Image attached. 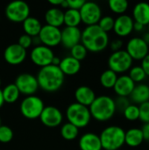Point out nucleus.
Wrapping results in <instances>:
<instances>
[{"mask_svg":"<svg viewBox=\"0 0 149 150\" xmlns=\"http://www.w3.org/2000/svg\"><path fill=\"white\" fill-rule=\"evenodd\" d=\"M110 42L108 33L104 32L97 25H89L82 31L81 43L88 52L99 53L104 51Z\"/></svg>","mask_w":149,"mask_h":150,"instance_id":"1","label":"nucleus"},{"mask_svg":"<svg viewBox=\"0 0 149 150\" xmlns=\"http://www.w3.org/2000/svg\"><path fill=\"white\" fill-rule=\"evenodd\" d=\"M39 88L47 92L59 91L64 83L65 76L58 66L48 65L40 68L36 76Z\"/></svg>","mask_w":149,"mask_h":150,"instance_id":"2","label":"nucleus"},{"mask_svg":"<svg viewBox=\"0 0 149 150\" xmlns=\"http://www.w3.org/2000/svg\"><path fill=\"white\" fill-rule=\"evenodd\" d=\"M89 109L91 118L99 122L110 120L117 112L114 98L106 95L97 97Z\"/></svg>","mask_w":149,"mask_h":150,"instance_id":"3","label":"nucleus"},{"mask_svg":"<svg viewBox=\"0 0 149 150\" xmlns=\"http://www.w3.org/2000/svg\"><path fill=\"white\" fill-rule=\"evenodd\" d=\"M126 131L119 126H109L99 134L102 149L105 150H119L125 145Z\"/></svg>","mask_w":149,"mask_h":150,"instance_id":"4","label":"nucleus"},{"mask_svg":"<svg viewBox=\"0 0 149 150\" xmlns=\"http://www.w3.org/2000/svg\"><path fill=\"white\" fill-rule=\"evenodd\" d=\"M66 118L68 123L74 125L78 129L87 127L91 120L89 107L76 102L68 106L66 110Z\"/></svg>","mask_w":149,"mask_h":150,"instance_id":"5","label":"nucleus"},{"mask_svg":"<svg viewBox=\"0 0 149 150\" xmlns=\"http://www.w3.org/2000/svg\"><path fill=\"white\" fill-rule=\"evenodd\" d=\"M45 107L43 100L35 95L25 97L20 103V112L28 120H35L40 118Z\"/></svg>","mask_w":149,"mask_h":150,"instance_id":"6","label":"nucleus"},{"mask_svg":"<svg viewBox=\"0 0 149 150\" xmlns=\"http://www.w3.org/2000/svg\"><path fill=\"white\" fill-rule=\"evenodd\" d=\"M133 60L124 49L112 53L108 59L109 69L112 70L117 75L128 72L133 67Z\"/></svg>","mask_w":149,"mask_h":150,"instance_id":"7","label":"nucleus"},{"mask_svg":"<svg viewBox=\"0 0 149 150\" xmlns=\"http://www.w3.org/2000/svg\"><path fill=\"white\" fill-rule=\"evenodd\" d=\"M5 16L11 22L23 23L30 17V7L25 1H12L5 7Z\"/></svg>","mask_w":149,"mask_h":150,"instance_id":"8","label":"nucleus"},{"mask_svg":"<svg viewBox=\"0 0 149 150\" xmlns=\"http://www.w3.org/2000/svg\"><path fill=\"white\" fill-rule=\"evenodd\" d=\"M81 19L83 24L87 26L97 25L99 20L101 19L102 16V10L99 4L95 2H86L79 10Z\"/></svg>","mask_w":149,"mask_h":150,"instance_id":"9","label":"nucleus"},{"mask_svg":"<svg viewBox=\"0 0 149 150\" xmlns=\"http://www.w3.org/2000/svg\"><path fill=\"white\" fill-rule=\"evenodd\" d=\"M14 84L18 88L20 94L25 96H32L39 90L38 81L35 76L29 73H22L18 75Z\"/></svg>","mask_w":149,"mask_h":150,"instance_id":"10","label":"nucleus"},{"mask_svg":"<svg viewBox=\"0 0 149 150\" xmlns=\"http://www.w3.org/2000/svg\"><path fill=\"white\" fill-rule=\"evenodd\" d=\"M125 50L133 61H141L149 54V46L141 37H133L127 41Z\"/></svg>","mask_w":149,"mask_h":150,"instance_id":"11","label":"nucleus"},{"mask_svg":"<svg viewBox=\"0 0 149 150\" xmlns=\"http://www.w3.org/2000/svg\"><path fill=\"white\" fill-rule=\"evenodd\" d=\"M54 56L53 50L44 45L34 47L30 53V58L32 63L40 68L51 65Z\"/></svg>","mask_w":149,"mask_h":150,"instance_id":"12","label":"nucleus"},{"mask_svg":"<svg viewBox=\"0 0 149 150\" xmlns=\"http://www.w3.org/2000/svg\"><path fill=\"white\" fill-rule=\"evenodd\" d=\"M39 119L45 127L54 128L59 127L62 123L63 115L57 107L54 105H47L44 107Z\"/></svg>","mask_w":149,"mask_h":150,"instance_id":"13","label":"nucleus"},{"mask_svg":"<svg viewBox=\"0 0 149 150\" xmlns=\"http://www.w3.org/2000/svg\"><path fill=\"white\" fill-rule=\"evenodd\" d=\"M61 29L58 27L51 26L48 25H44L39 33L41 44L48 47H54L61 44Z\"/></svg>","mask_w":149,"mask_h":150,"instance_id":"14","label":"nucleus"},{"mask_svg":"<svg viewBox=\"0 0 149 150\" xmlns=\"http://www.w3.org/2000/svg\"><path fill=\"white\" fill-rule=\"evenodd\" d=\"M26 50L18 43H13L5 47L4 51V61L10 65H19L26 58Z\"/></svg>","mask_w":149,"mask_h":150,"instance_id":"15","label":"nucleus"},{"mask_svg":"<svg viewBox=\"0 0 149 150\" xmlns=\"http://www.w3.org/2000/svg\"><path fill=\"white\" fill-rule=\"evenodd\" d=\"M133 24L134 21L130 15H119L114 20L113 32L119 38L127 37L133 32Z\"/></svg>","mask_w":149,"mask_h":150,"instance_id":"16","label":"nucleus"},{"mask_svg":"<svg viewBox=\"0 0 149 150\" xmlns=\"http://www.w3.org/2000/svg\"><path fill=\"white\" fill-rule=\"evenodd\" d=\"M61 31V44L65 48L70 50L74 46L81 43L82 31L78 27L65 26Z\"/></svg>","mask_w":149,"mask_h":150,"instance_id":"17","label":"nucleus"},{"mask_svg":"<svg viewBox=\"0 0 149 150\" xmlns=\"http://www.w3.org/2000/svg\"><path fill=\"white\" fill-rule=\"evenodd\" d=\"M134 82L129 77L128 75H121L118 76L116 83L113 87V91L118 97H125L129 98L132 94L134 87Z\"/></svg>","mask_w":149,"mask_h":150,"instance_id":"18","label":"nucleus"},{"mask_svg":"<svg viewBox=\"0 0 149 150\" xmlns=\"http://www.w3.org/2000/svg\"><path fill=\"white\" fill-rule=\"evenodd\" d=\"M81 150H102L99 135L95 133L88 132L83 134L78 142Z\"/></svg>","mask_w":149,"mask_h":150,"instance_id":"19","label":"nucleus"},{"mask_svg":"<svg viewBox=\"0 0 149 150\" xmlns=\"http://www.w3.org/2000/svg\"><path fill=\"white\" fill-rule=\"evenodd\" d=\"M97 98L95 91L89 86L82 85L75 91L76 103L89 107Z\"/></svg>","mask_w":149,"mask_h":150,"instance_id":"20","label":"nucleus"},{"mask_svg":"<svg viewBox=\"0 0 149 150\" xmlns=\"http://www.w3.org/2000/svg\"><path fill=\"white\" fill-rule=\"evenodd\" d=\"M132 104L140 105L149 101V85L141 83L135 85L132 94L129 97Z\"/></svg>","mask_w":149,"mask_h":150,"instance_id":"21","label":"nucleus"},{"mask_svg":"<svg viewBox=\"0 0 149 150\" xmlns=\"http://www.w3.org/2000/svg\"><path fill=\"white\" fill-rule=\"evenodd\" d=\"M134 22L147 26L149 24V4L145 2L138 3L134 5L131 16Z\"/></svg>","mask_w":149,"mask_h":150,"instance_id":"22","label":"nucleus"},{"mask_svg":"<svg viewBox=\"0 0 149 150\" xmlns=\"http://www.w3.org/2000/svg\"><path fill=\"white\" fill-rule=\"evenodd\" d=\"M58 67L64 76H74L80 71L81 62L69 55L61 59V63Z\"/></svg>","mask_w":149,"mask_h":150,"instance_id":"23","label":"nucleus"},{"mask_svg":"<svg viewBox=\"0 0 149 150\" xmlns=\"http://www.w3.org/2000/svg\"><path fill=\"white\" fill-rule=\"evenodd\" d=\"M46 25L58 27L64 24V11L59 7H52L45 13Z\"/></svg>","mask_w":149,"mask_h":150,"instance_id":"24","label":"nucleus"},{"mask_svg":"<svg viewBox=\"0 0 149 150\" xmlns=\"http://www.w3.org/2000/svg\"><path fill=\"white\" fill-rule=\"evenodd\" d=\"M144 136L141 128L133 127L126 131L125 134V144L131 148H136L141 146L144 142Z\"/></svg>","mask_w":149,"mask_h":150,"instance_id":"25","label":"nucleus"},{"mask_svg":"<svg viewBox=\"0 0 149 150\" xmlns=\"http://www.w3.org/2000/svg\"><path fill=\"white\" fill-rule=\"evenodd\" d=\"M22 25H23L25 34H27L31 37L38 36L42 27L40 21L38 18L34 17H31V16L28 17L22 23Z\"/></svg>","mask_w":149,"mask_h":150,"instance_id":"26","label":"nucleus"},{"mask_svg":"<svg viewBox=\"0 0 149 150\" xmlns=\"http://www.w3.org/2000/svg\"><path fill=\"white\" fill-rule=\"evenodd\" d=\"M82 23L79 11L73 9H67L64 11V25L69 27H78Z\"/></svg>","mask_w":149,"mask_h":150,"instance_id":"27","label":"nucleus"},{"mask_svg":"<svg viewBox=\"0 0 149 150\" xmlns=\"http://www.w3.org/2000/svg\"><path fill=\"white\" fill-rule=\"evenodd\" d=\"M2 93H3L4 103H8V104L15 103L18 99L19 95H20L18 88L16 87L14 83H10L6 85L2 90Z\"/></svg>","mask_w":149,"mask_h":150,"instance_id":"28","label":"nucleus"},{"mask_svg":"<svg viewBox=\"0 0 149 150\" xmlns=\"http://www.w3.org/2000/svg\"><path fill=\"white\" fill-rule=\"evenodd\" d=\"M118 75L113 72L112 70L111 69H106L105 70L100 77H99V81H100V83L101 85L105 88V89H113L115 83H116V81L118 79Z\"/></svg>","mask_w":149,"mask_h":150,"instance_id":"29","label":"nucleus"},{"mask_svg":"<svg viewBox=\"0 0 149 150\" xmlns=\"http://www.w3.org/2000/svg\"><path fill=\"white\" fill-rule=\"evenodd\" d=\"M79 134V129L74 125L67 122L63 124L61 127V135L63 139L67 141L75 140Z\"/></svg>","mask_w":149,"mask_h":150,"instance_id":"30","label":"nucleus"},{"mask_svg":"<svg viewBox=\"0 0 149 150\" xmlns=\"http://www.w3.org/2000/svg\"><path fill=\"white\" fill-rule=\"evenodd\" d=\"M108 5L110 10L119 16L126 14V11L129 7V4L126 0H110Z\"/></svg>","mask_w":149,"mask_h":150,"instance_id":"31","label":"nucleus"},{"mask_svg":"<svg viewBox=\"0 0 149 150\" xmlns=\"http://www.w3.org/2000/svg\"><path fill=\"white\" fill-rule=\"evenodd\" d=\"M128 76L134 82L135 84L143 83L146 80V78L148 77L147 75L145 74L144 70L141 67V65L133 66L130 69V70L128 71Z\"/></svg>","mask_w":149,"mask_h":150,"instance_id":"32","label":"nucleus"},{"mask_svg":"<svg viewBox=\"0 0 149 150\" xmlns=\"http://www.w3.org/2000/svg\"><path fill=\"white\" fill-rule=\"evenodd\" d=\"M123 115L126 120L128 121H136L139 120L140 117V111H139V105L131 104L128 105L126 110L123 112Z\"/></svg>","mask_w":149,"mask_h":150,"instance_id":"33","label":"nucleus"},{"mask_svg":"<svg viewBox=\"0 0 149 150\" xmlns=\"http://www.w3.org/2000/svg\"><path fill=\"white\" fill-rule=\"evenodd\" d=\"M87 54H88V51L82 43H79L74 46L70 49V56H72L73 58L76 59L79 62L85 59V57L87 56Z\"/></svg>","mask_w":149,"mask_h":150,"instance_id":"34","label":"nucleus"},{"mask_svg":"<svg viewBox=\"0 0 149 150\" xmlns=\"http://www.w3.org/2000/svg\"><path fill=\"white\" fill-rule=\"evenodd\" d=\"M114 20L112 16H104L101 18L99 22L97 23V25L106 33H108L111 31H113V26H114Z\"/></svg>","mask_w":149,"mask_h":150,"instance_id":"35","label":"nucleus"},{"mask_svg":"<svg viewBox=\"0 0 149 150\" xmlns=\"http://www.w3.org/2000/svg\"><path fill=\"white\" fill-rule=\"evenodd\" d=\"M13 139V131L12 129L5 125L0 126V142L8 143Z\"/></svg>","mask_w":149,"mask_h":150,"instance_id":"36","label":"nucleus"},{"mask_svg":"<svg viewBox=\"0 0 149 150\" xmlns=\"http://www.w3.org/2000/svg\"><path fill=\"white\" fill-rule=\"evenodd\" d=\"M140 117L139 120L144 124L149 123V101L139 105Z\"/></svg>","mask_w":149,"mask_h":150,"instance_id":"37","label":"nucleus"},{"mask_svg":"<svg viewBox=\"0 0 149 150\" xmlns=\"http://www.w3.org/2000/svg\"><path fill=\"white\" fill-rule=\"evenodd\" d=\"M114 101L116 105V111L120 112L122 113L126 110V108L132 104L129 98H125V97H117L116 99H114Z\"/></svg>","mask_w":149,"mask_h":150,"instance_id":"38","label":"nucleus"},{"mask_svg":"<svg viewBox=\"0 0 149 150\" xmlns=\"http://www.w3.org/2000/svg\"><path fill=\"white\" fill-rule=\"evenodd\" d=\"M18 44L22 47L23 48H25V50L27 48H29L32 45V37L27 35V34H22L19 36L18 40Z\"/></svg>","mask_w":149,"mask_h":150,"instance_id":"39","label":"nucleus"},{"mask_svg":"<svg viewBox=\"0 0 149 150\" xmlns=\"http://www.w3.org/2000/svg\"><path fill=\"white\" fill-rule=\"evenodd\" d=\"M109 47H110L111 50L112 51V53L117 52V51H120L123 49L124 42L121 39H114L109 42Z\"/></svg>","mask_w":149,"mask_h":150,"instance_id":"40","label":"nucleus"},{"mask_svg":"<svg viewBox=\"0 0 149 150\" xmlns=\"http://www.w3.org/2000/svg\"><path fill=\"white\" fill-rule=\"evenodd\" d=\"M67 1H68V9L77 10V11H79L85 3L84 0H67Z\"/></svg>","mask_w":149,"mask_h":150,"instance_id":"41","label":"nucleus"},{"mask_svg":"<svg viewBox=\"0 0 149 150\" xmlns=\"http://www.w3.org/2000/svg\"><path fill=\"white\" fill-rule=\"evenodd\" d=\"M141 62V67L144 70V72L147 75V76H149V54L144 59H142Z\"/></svg>","mask_w":149,"mask_h":150,"instance_id":"42","label":"nucleus"},{"mask_svg":"<svg viewBox=\"0 0 149 150\" xmlns=\"http://www.w3.org/2000/svg\"><path fill=\"white\" fill-rule=\"evenodd\" d=\"M142 133H143V136H144V140L149 142V123L144 124L143 127H141Z\"/></svg>","mask_w":149,"mask_h":150,"instance_id":"43","label":"nucleus"},{"mask_svg":"<svg viewBox=\"0 0 149 150\" xmlns=\"http://www.w3.org/2000/svg\"><path fill=\"white\" fill-rule=\"evenodd\" d=\"M145 30H146V26L144 25L134 22V24H133V31L138 32V33H144Z\"/></svg>","mask_w":149,"mask_h":150,"instance_id":"44","label":"nucleus"},{"mask_svg":"<svg viewBox=\"0 0 149 150\" xmlns=\"http://www.w3.org/2000/svg\"><path fill=\"white\" fill-rule=\"evenodd\" d=\"M32 45H34V47L42 45V44H41V41H40V37H39V35H38V36L32 37Z\"/></svg>","mask_w":149,"mask_h":150,"instance_id":"45","label":"nucleus"},{"mask_svg":"<svg viewBox=\"0 0 149 150\" xmlns=\"http://www.w3.org/2000/svg\"><path fill=\"white\" fill-rule=\"evenodd\" d=\"M48 3L53 5L54 7H57V6H61V3H62V0H49Z\"/></svg>","mask_w":149,"mask_h":150,"instance_id":"46","label":"nucleus"},{"mask_svg":"<svg viewBox=\"0 0 149 150\" xmlns=\"http://www.w3.org/2000/svg\"><path fill=\"white\" fill-rule=\"evenodd\" d=\"M61 60L58 56H54L53 60H52V62H51V65H54V66H59L60 63H61Z\"/></svg>","mask_w":149,"mask_h":150,"instance_id":"47","label":"nucleus"},{"mask_svg":"<svg viewBox=\"0 0 149 150\" xmlns=\"http://www.w3.org/2000/svg\"><path fill=\"white\" fill-rule=\"evenodd\" d=\"M141 38H142V40L148 44L149 46V32H144L143 33V34H142V36H141Z\"/></svg>","mask_w":149,"mask_h":150,"instance_id":"48","label":"nucleus"},{"mask_svg":"<svg viewBox=\"0 0 149 150\" xmlns=\"http://www.w3.org/2000/svg\"><path fill=\"white\" fill-rule=\"evenodd\" d=\"M4 104V98H3V93H2V90L0 89V108L3 107Z\"/></svg>","mask_w":149,"mask_h":150,"instance_id":"49","label":"nucleus"},{"mask_svg":"<svg viewBox=\"0 0 149 150\" xmlns=\"http://www.w3.org/2000/svg\"><path fill=\"white\" fill-rule=\"evenodd\" d=\"M147 26H148V32H149V24L147 25Z\"/></svg>","mask_w":149,"mask_h":150,"instance_id":"50","label":"nucleus"},{"mask_svg":"<svg viewBox=\"0 0 149 150\" xmlns=\"http://www.w3.org/2000/svg\"><path fill=\"white\" fill-rule=\"evenodd\" d=\"M1 84H2V81H1V79H0V86H1Z\"/></svg>","mask_w":149,"mask_h":150,"instance_id":"51","label":"nucleus"},{"mask_svg":"<svg viewBox=\"0 0 149 150\" xmlns=\"http://www.w3.org/2000/svg\"><path fill=\"white\" fill-rule=\"evenodd\" d=\"M2 124H1V119H0V126H1Z\"/></svg>","mask_w":149,"mask_h":150,"instance_id":"52","label":"nucleus"}]
</instances>
